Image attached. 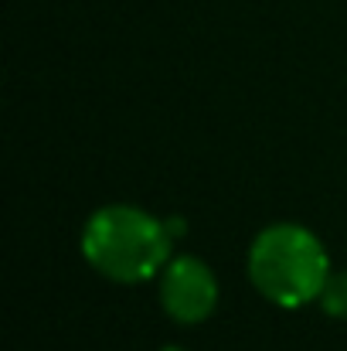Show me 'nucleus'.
I'll use <instances>...</instances> for the list:
<instances>
[{
	"label": "nucleus",
	"instance_id": "obj_1",
	"mask_svg": "<svg viewBox=\"0 0 347 351\" xmlns=\"http://www.w3.org/2000/svg\"><path fill=\"white\" fill-rule=\"evenodd\" d=\"M167 222L136 205H103L82 226L86 263L113 283H146L170 263Z\"/></svg>",
	"mask_w": 347,
	"mask_h": 351
},
{
	"label": "nucleus",
	"instance_id": "obj_2",
	"mask_svg": "<svg viewBox=\"0 0 347 351\" xmlns=\"http://www.w3.org/2000/svg\"><path fill=\"white\" fill-rule=\"evenodd\" d=\"M245 269L259 297L293 311L320 300L331 280V256L307 226L276 222L252 239Z\"/></svg>",
	"mask_w": 347,
	"mask_h": 351
},
{
	"label": "nucleus",
	"instance_id": "obj_3",
	"mask_svg": "<svg viewBox=\"0 0 347 351\" xmlns=\"http://www.w3.org/2000/svg\"><path fill=\"white\" fill-rule=\"evenodd\" d=\"M160 307L170 321L205 324L218 307V276L201 256H170L160 269Z\"/></svg>",
	"mask_w": 347,
	"mask_h": 351
},
{
	"label": "nucleus",
	"instance_id": "obj_4",
	"mask_svg": "<svg viewBox=\"0 0 347 351\" xmlns=\"http://www.w3.org/2000/svg\"><path fill=\"white\" fill-rule=\"evenodd\" d=\"M317 304L324 307L327 317L347 321V273H331V280H327V287H324Z\"/></svg>",
	"mask_w": 347,
	"mask_h": 351
}]
</instances>
